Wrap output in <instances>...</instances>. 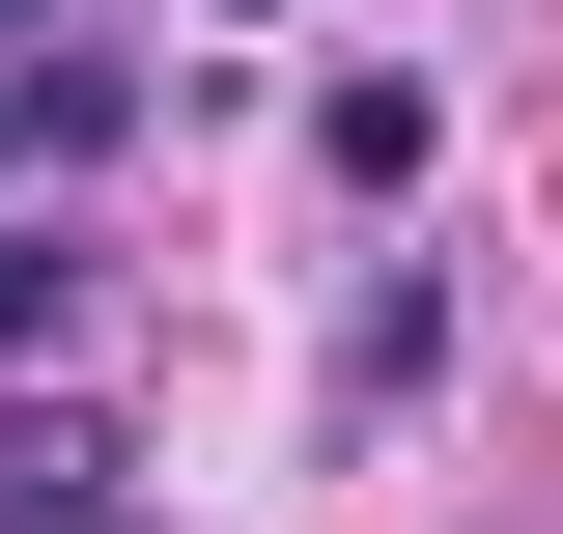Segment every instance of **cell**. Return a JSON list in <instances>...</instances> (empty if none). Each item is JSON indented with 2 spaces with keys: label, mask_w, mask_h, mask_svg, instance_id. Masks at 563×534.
Segmentation results:
<instances>
[{
  "label": "cell",
  "mask_w": 563,
  "mask_h": 534,
  "mask_svg": "<svg viewBox=\"0 0 563 534\" xmlns=\"http://www.w3.org/2000/svg\"><path fill=\"white\" fill-rule=\"evenodd\" d=\"M113 394H0V534H113Z\"/></svg>",
  "instance_id": "obj_1"
},
{
  "label": "cell",
  "mask_w": 563,
  "mask_h": 534,
  "mask_svg": "<svg viewBox=\"0 0 563 534\" xmlns=\"http://www.w3.org/2000/svg\"><path fill=\"white\" fill-rule=\"evenodd\" d=\"M141 141V57H0V198H29V169H113Z\"/></svg>",
  "instance_id": "obj_2"
},
{
  "label": "cell",
  "mask_w": 563,
  "mask_h": 534,
  "mask_svg": "<svg viewBox=\"0 0 563 534\" xmlns=\"http://www.w3.org/2000/svg\"><path fill=\"white\" fill-rule=\"evenodd\" d=\"M422 141H451V113H422V57H366V85H310V169H339V198H422Z\"/></svg>",
  "instance_id": "obj_3"
},
{
  "label": "cell",
  "mask_w": 563,
  "mask_h": 534,
  "mask_svg": "<svg viewBox=\"0 0 563 534\" xmlns=\"http://www.w3.org/2000/svg\"><path fill=\"white\" fill-rule=\"evenodd\" d=\"M113 310V254H85V225H0V366H29V337H85Z\"/></svg>",
  "instance_id": "obj_4"
},
{
  "label": "cell",
  "mask_w": 563,
  "mask_h": 534,
  "mask_svg": "<svg viewBox=\"0 0 563 534\" xmlns=\"http://www.w3.org/2000/svg\"><path fill=\"white\" fill-rule=\"evenodd\" d=\"M29 29H57V0H0V57H29Z\"/></svg>",
  "instance_id": "obj_5"
},
{
  "label": "cell",
  "mask_w": 563,
  "mask_h": 534,
  "mask_svg": "<svg viewBox=\"0 0 563 534\" xmlns=\"http://www.w3.org/2000/svg\"><path fill=\"white\" fill-rule=\"evenodd\" d=\"M113 534H169V507H113Z\"/></svg>",
  "instance_id": "obj_6"
}]
</instances>
